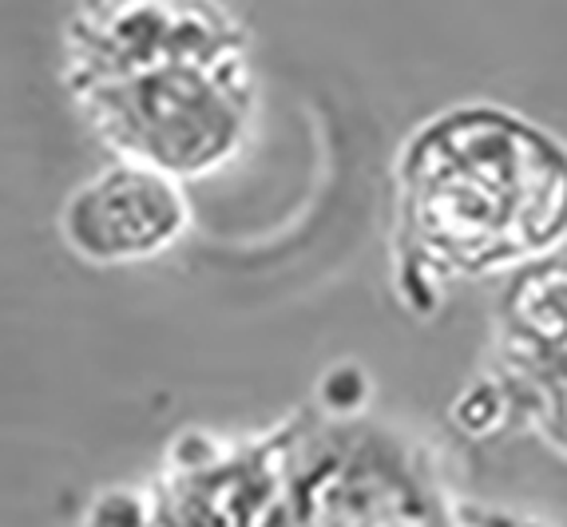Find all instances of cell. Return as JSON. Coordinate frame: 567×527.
Wrapping results in <instances>:
<instances>
[{
	"mask_svg": "<svg viewBox=\"0 0 567 527\" xmlns=\"http://www.w3.org/2000/svg\"><path fill=\"white\" fill-rule=\"evenodd\" d=\"M401 210L436 266L484 273L567 235V151L516 115L468 107L409 143Z\"/></svg>",
	"mask_w": 567,
	"mask_h": 527,
	"instance_id": "obj_1",
	"label": "cell"
},
{
	"mask_svg": "<svg viewBox=\"0 0 567 527\" xmlns=\"http://www.w3.org/2000/svg\"><path fill=\"white\" fill-rule=\"evenodd\" d=\"M187 223L171 179L143 163H115L84 183L64 207V238L92 262H140L163 255Z\"/></svg>",
	"mask_w": 567,
	"mask_h": 527,
	"instance_id": "obj_2",
	"label": "cell"
},
{
	"mask_svg": "<svg viewBox=\"0 0 567 527\" xmlns=\"http://www.w3.org/2000/svg\"><path fill=\"white\" fill-rule=\"evenodd\" d=\"M551 282L556 286L524 290L508 353L536 401V413L544 416L556 444L567 448V273H551Z\"/></svg>",
	"mask_w": 567,
	"mask_h": 527,
	"instance_id": "obj_3",
	"label": "cell"
},
{
	"mask_svg": "<svg viewBox=\"0 0 567 527\" xmlns=\"http://www.w3.org/2000/svg\"><path fill=\"white\" fill-rule=\"evenodd\" d=\"M468 527H536V524H524V519L496 516V512H481V516H468Z\"/></svg>",
	"mask_w": 567,
	"mask_h": 527,
	"instance_id": "obj_4",
	"label": "cell"
}]
</instances>
